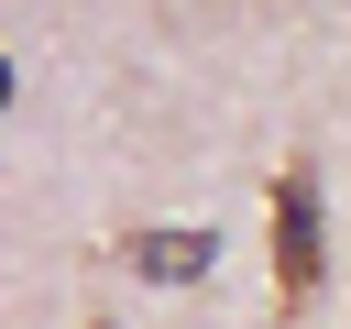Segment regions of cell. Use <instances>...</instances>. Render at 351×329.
<instances>
[{"label":"cell","instance_id":"obj_1","mask_svg":"<svg viewBox=\"0 0 351 329\" xmlns=\"http://www.w3.org/2000/svg\"><path fill=\"white\" fill-rule=\"evenodd\" d=\"M318 285H329V208H318V175L285 164L274 175V296L307 307Z\"/></svg>","mask_w":351,"mask_h":329},{"label":"cell","instance_id":"obj_2","mask_svg":"<svg viewBox=\"0 0 351 329\" xmlns=\"http://www.w3.org/2000/svg\"><path fill=\"white\" fill-rule=\"evenodd\" d=\"M132 263H143V274H197V263H208V241H197V230H176V241H165V230H143V241H132Z\"/></svg>","mask_w":351,"mask_h":329}]
</instances>
